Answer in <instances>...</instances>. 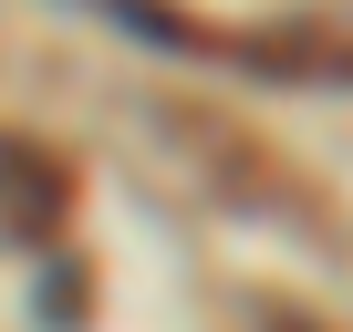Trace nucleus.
I'll use <instances>...</instances> for the list:
<instances>
[{
	"mask_svg": "<svg viewBox=\"0 0 353 332\" xmlns=\"http://www.w3.org/2000/svg\"><path fill=\"white\" fill-rule=\"evenodd\" d=\"M63 218H73V177H63V156L0 135V229H11L21 249H52Z\"/></svg>",
	"mask_w": 353,
	"mask_h": 332,
	"instance_id": "obj_1",
	"label": "nucleus"
}]
</instances>
